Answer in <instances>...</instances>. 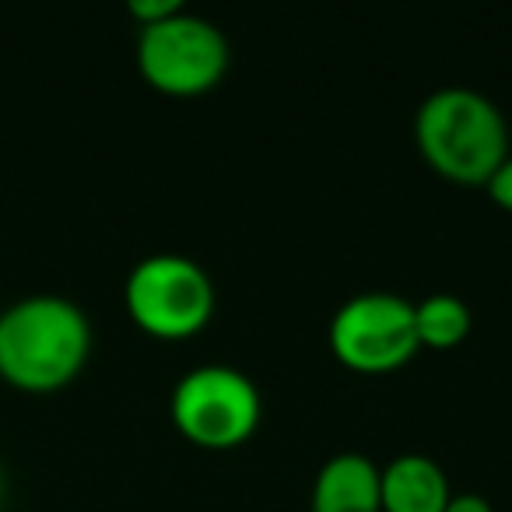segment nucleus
<instances>
[{
    "instance_id": "obj_6",
    "label": "nucleus",
    "mask_w": 512,
    "mask_h": 512,
    "mask_svg": "<svg viewBox=\"0 0 512 512\" xmlns=\"http://www.w3.org/2000/svg\"><path fill=\"white\" fill-rule=\"evenodd\" d=\"M327 337L337 362L358 376H390L421 351L414 302L390 292H365L341 302Z\"/></svg>"
},
{
    "instance_id": "obj_2",
    "label": "nucleus",
    "mask_w": 512,
    "mask_h": 512,
    "mask_svg": "<svg viewBox=\"0 0 512 512\" xmlns=\"http://www.w3.org/2000/svg\"><path fill=\"white\" fill-rule=\"evenodd\" d=\"M414 144L435 176L460 186H484L509 158V127L488 95L467 85H446L418 106Z\"/></svg>"
},
{
    "instance_id": "obj_9",
    "label": "nucleus",
    "mask_w": 512,
    "mask_h": 512,
    "mask_svg": "<svg viewBox=\"0 0 512 512\" xmlns=\"http://www.w3.org/2000/svg\"><path fill=\"white\" fill-rule=\"evenodd\" d=\"M470 306L460 295H428V299L414 302V330H418V344L432 351H453L470 337Z\"/></svg>"
},
{
    "instance_id": "obj_7",
    "label": "nucleus",
    "mask_w": 512,
    "mask_h": 512,
    "mask_svg": "<svg viewBox=\"0 0 512 512\" xmlns=\"http://www.w3.org/2000/svg\"><path fill=\"white\" fill-rule=\"evenodd\" d=\"M309 512H383L379 467L365 453H337L316 470Z\"/></svg>"
},
{
    "instance_id": "obj_4",
    "label": "nucleus",
    "mask_w": 512,
    "mask_h": 512,
    "mask_svg": "<svg viewBox=\"0 0 512 512\" xmlns=\"http://www.w3.org/2000/svg\"><path fill=\"white\" fill-rule=\"evenodd\" d=\"M123 306L155 341H186L211 323L214 281L193 256L151 253L127 274Z\"/></svg>"
},
{
    "instance_id": "obj_5",
    "label": "nucleus",
    "mask_w": 512,
    "mask_h": 512,
    "mask_svg": "<svg viewBox=\"0 0 512 512\" xmlns=\"http://www.w3.org/2000/svg\"><path fill=\"white\" fill-rule=\"evenodd\" d=\"M228 60L225 32L186 8L158 25H144L137 36V71L155 92L172 99H197L218 88Z\"/></svg>"
},
{
    "instance_id": "obj_8",
    "label": "nucleus",
    "mask_w": 512,
    "mask_h": 512,
    "mask_svg": "<svg viewBox=\"0 0 512 512\" xmlns=\"http://www.w3.org/2000/svg\"><path fill=\"white\" fill-rule=\"evenodd\" d=\"M379 498L383 512H442L453 491L446 470L432 456L400 453L379 467Z\"/></svg>"
},
{
    "instance_id": "obj_10",
    "label": "nucleus",
    "mask_w": 512,
    "mask_h": 512,
    "mask_svg": "<svg viewBox=\"0 0 512 512\" xmlns=\"http://www.w3.org/2000/svg\"><path fill=\"white\" fill-rule=\"evenodd\" d=\"M127 11L144 29V25H158V22H165V18L179 15V11H183V0H130Z\"/></svg>"
},
{
    "instance_id": "obj_12",
    "label": "nucleus",
    "mask_w": 512,
    "mask_h": 512,
    "mask_svg": "<svg viewBox=\"0 0 512 512\" xmlns=\"http://www.w3.org/2000/svg\"><path fill=\"white\" fill-rule=\"evenodd\" d=\"M442 512H495V509H491L488 498L477 495V491H460V495L449 498Z\"/></svg>"
},
{
    "instance_id": "obj_13",
    "label": "nucleus",
    "mask_w": 512,
    "mask_h": 512,
    "mask_svg": "<svg viewBox=\"0 0 512 512\" xmlns=\"http://www.w3.org/2000/svg\"><path fill=\"white\" fill-rule=\"evenodd\" d=\"M4 495H8V477H4V467H0V505H4Z\"/></svg>"
},
{
    "instance_id": "obj_1",
    "label": "nucleus",
    "mask_w": 512,
    "mask_h": 512,
    "mask_svg": "<svg viewBox=\"0 0 512 512\" xmlns=\"http://www.w3.org/2000/svg\"><path fill=\"white\" fill-rule=\"evenodd\" d=\"M92 355V323L64 295H29L0 313V376L29 393L67 386Z\"/></svg>"
},
{
    "instance_id": "obj_3",
    "label": "nucleus",
    "mask_w": 512,
    "mask_h": 512,
    "mask_svg": "<svg viewBox=\"0 0 512 512\" xmlns=\"http://www.w3.org/2000/svg\"><path fill=\"white\" fill-rule=\"evenodd\" d=\"M169 418L186 442L225 453L253 439L264 418V397L235 365H197L172 386Z\"/></svg>"
},
{
    "instance_id": "obj_11",
    "label": "nucleus",
    "mask_w": 512,
    "mask_h": 512,
    "mask_svg": "<svg viewBox=\"0 0 512 512\" xmlns=\"http://www.w3.org/2000/svg\"><path fill=\"white\" fill-rule=\"evenodd\" d=\"M484 190H488L491 204H498L502 211L512 214V155L505 158L502 165H498L495 176H491L488 183H484Z\"/></svg>"
}]
</instances>
